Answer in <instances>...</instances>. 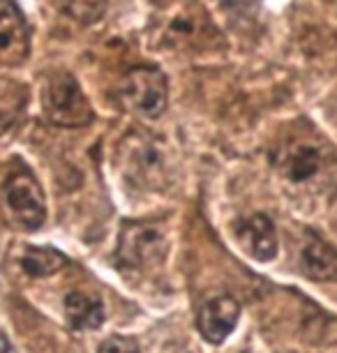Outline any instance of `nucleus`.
Here are the masks:
<instances>
[{
    "label": "nucleus",
    "instance_id": "f257e3e1",
    "mask_svg": "<svg viewBox=\"0 0 337 353\" xmlns=\"http://www.w3.org/2000/svg\"><path fill=\"white\" fill-rule=\"evenodd\" d=\"M116 99L127 111L157 118L167 106V77L155 68H134L116 85Z\"/></svg>",
    "mask_w": 337,
    "mask_h": 353
},
{
    "label": "nucleus",
    "instance_id": "f03ea898",
    "mask_svg": "<svg viewBox=\"0 0 337 353\" xmlns=\"http://www.w3.org/2000/svg\"><path fill=\"white\" fill-rule=\"evenodd\" d=\"M44 111L61 128H81L92 121V111L79 83L65 72L51 74L44 88Z\"/></svg>",
    "mask_w": 337,
    "mask_h": 353
},
{
    "label": "nucleus",
    "instance_id": "7ed1b4c3",
    "mask_svg": "<svg viewBox=\"0 0 337 353\" xmlns=\"http://www.w3.org/2000/svg\"><path fill=\"white\" fill-rule=\"evenodd\" d=\"M3 199L12 219L21 229H37V226H42L46 215L44 196L35 176L28 169L19 166V169L10 173L3 188Z\"/></svg>",
    "mask_w": 337,
    "mask_h": 353
},
{
    "label": "nucleus",
    "instance_id": "20e7f679",
    "mask_svg": "<svg viewBox=\"0 0 337 353\" xmlns=\"http://www.w3.org/2000/svg\"><path fill=\"white\" fill-rule=\"evenodd\" d=\"M167 254V241L150 224H127L121 236L118 261L125 268H148Z\"/></svg>",
    "mask_w": 337,
    "mask_h": 353
},
{
    "label": "nucleus",
    "instance_id": "39448f33",
    "mask_svg": "<svg viewBox=\"0 0 337 353\" xmlns=\"http://www.w3.org/2000/svg\"><path fill=\"white\" fill-rule=\"evenodd\" d=\"M28 53V26L12 0H0V63H19Z\"/></svg>",
    "mask_w": 337,
    "mask_h": 353
},
{
    "label": "nucleus",
    "instance_id": "423d86ee",
    "mask_svg": "<svg viewBox=\"0 0 337 353\" xmlns=\"http://www.w3.org/2000/svg\"><path fill=\"white\" fill-rule=\"evenodd\" d=\"M241 316V307L234 298L222 296L215 298L203 305V310L199 312V332L201 337L210 344H222L224 339L231 335V330L236 328V321Z\"/></svg>",
    "mask_w": 337,
    "mask_h": 353
},
{
    "label": "nucleus",
    "instance_id": "0eeeda50",
    "mask_svg": "<svg viewBox=\"0 0 337 353\" xmlns=\"http://www.w3.org/2000/svg\"><path fill=\"white\" fill-rule=\"evenodd\" d=\"M238 238L243 248L259 261H270L277 254L275 226L266 215H252L238 224Z\"/></svg>",
    "mask_w": 337,
    "mask_h": 353
},
{
    "label": "nucleus",
    "instance_id": "6e6552de",
    "mask_svg": "<svg viewBox=\"0 0 337 353\" xmlns=\"http://www.w3.org/2000/svg\"><path fill=\"white\" fill-rule=\"evenodd\" d=\"M300 268L316 282H337V252L321 238L309 236L300 254Z\"/></svg>",
    "mask_w": 337,
    "mask_h": 353
},
{
    "label": "nucleus",
    "instance_id": "1a4fd4ad",
    "mask_svg": "<svg viewBox=\"0 0 337 353\" xmlns=\"http://www.w3.org/2000/svg\"><path fill=\"white\" fill-rule=\"evenodd\" d=\"M65 314H68V321L74 330H92L104 323V305L100 303V298L72 291L65 298Z\"/></svg>",
    "mask_w": 337,
    "mask_h": 353
},
{
    "label": "nucleus",
    "instance_id": "9d476101",
    "mask_svg": "<svg viewBox=\"0 0 337 353\" xmlns=\"http://www.w3.org/2000/svg\"><path fill=\"white\" fill-rule=\"evenodd\" d=\"M321 164H323V159H321L319 148H314V145H309V143L294 145V148L282 157V171L292 183L312 181L316 173L321 171Z\"/></svg>",
    "mask_w": 337,
    "mask_h": 353
},
{
    "label": "nucleus",
    "instance_id": "9b49d317",
    "mask_svg": "<svg viewBox=\"0 0 337 353\" xmlns=\"http://www.w3.org/2000/svg\"><path fill=\"white\" fill-rule=\"evenodd\" d=\"M68 265V259L51 248H28L21 259V268L30 277H49Z\"/></svg>",
    "mask_w": 337,
    "mask_h": 353
},
{
    "label": "nucleus",
    "instance_id": "f8f14e48",
    "mask_svg": "<svg viewBox=\"0 0 337 353\" xmlns=\"http://www.w3.org/2000/svg\"><path fill=\"white\" fill-rule=\"evenodd\" d=\"M157 152L150 148V141H143L141 145H134L130 155V166L134 173H141L143 181H150V178L157 176V171L162 169V162H157Z\"/></svg>",
    "mask_w": 337,
    "mask_h": 353
},
{
    "label": "nucleus",
    "instance_id": "ddd939ff",
    "mask_svg": "<svg viewBox=\"0 0 337 353\" xmlns=\"http://www.w3.org/2000/svg\"><path fill=\"white\" fill-rule=\"evenodd\" d=\"M100 353H141L139 346L127 337H109L107 342L100 346Z\"/></svg>",
    "mask_w": 337,
    "mask_h": 353
},
{
    "label": "nucleus",
    "instance_id": "4468645a",
    "mask_svg": "<svg viewBox=\"0 0 337 353\" xmlns=\"http://www.w3.org/2000/svg\"><path fill=\"white\" fill-rule=\"evenodd\" d=\"M0 351H5V353H14V351H10V344L5 342V339H0Z\"/></svg>",
    "mask_w": 337,
    "mask_h": 353
}]
</instances>
